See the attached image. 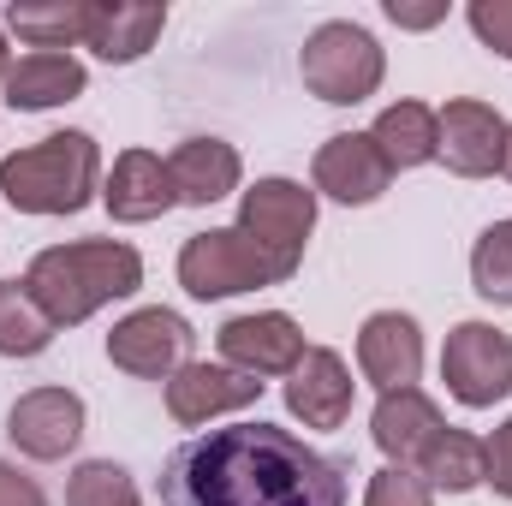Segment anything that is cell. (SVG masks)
<instances>
[{
	"label": "cell",
	"mask_w": 512,
	"mask_h": 506,
	"mask_svg": "<svg viewBox=\"0 0 512 506\" xmlns=\"http://www.w3.org/2000/svg\"><path fill=\"white\" fill-rule=\"evenodd\" d=\"M161 506H346V465L256 417L173 447Z\"/></svg>",
	"instance_id": "6da1fadb"
},
{
	"label": "cell",
	"mask_w": 512,
	"mask_h": 506,
	"mask_svg": "<svg viewBox=\"0 0 512 506\" xmlns=\"http://www.w3.org/2000/svg\"><path fill=\"white\" fill-rule=\"evenodd\" d=\"M30 298L48 310L54 328H78L114 298H131L143 286V256L126 239H78V245H48L24 268Z\"/></svg>",
	"instance_id": "7a4b0ae2"
},
{
	"label": "cell",
	"mask_w": 512,
	"mask_h": 506,
	"mask_svg": "<svg viewBox=\"0 0 512 506\" xmlns=\"http://www.w3.org/2000/svg\"><path fill=\"white\" fill-rule=\"evenodd\" d=\"M102 149L90 131H54L0 161V197L18 215H78L96 197Z\"/></svg>",
	"instance_id": "3957f363"
},
{
	"label": "cell",
	"mask_w": 512,
	"mask_h": 506,
	"mask_svg": "<svg viewBox=\"0 0 512 506\" xmlns=\"http://www.w3.org/2000/svg\"><path fill=\"white\" fill-rule=\"evenodd\" d=\"M298 72H304V90H310L316 102H328V108H358V102H370V96L382 90L387 54L364 24L334 18V24L310 30V42H304V54H298Z\"/></svg>",
	"instance_id": "277c9868"
},
{
	"label": "cell",
	"mask_w": 512,
	"mask_h": 506,
	"mask_svg": "<svg viewBox=\"0 0 512 506\" xmlns=\"http://www.w3.org/2000/svg\"><path fill=\"white\" fill-rule=\"evenodd\" d=\"M292 280V268H280L256 239H245L239 227H209L191 233L179 251V286L191 298H233V292H256V286H280Z\"/></svg>",
	"instance_id": "5b68a950"
},
{
	"label": "cell",
	"mask_w": 512,
	"mask_h": 506,
	"mask_svg": "<svg viewBox=\"0 0 512 506\" xmlns=\"http://www.w3.org/2000/svg\"><path fill=\"white\" fill-rule=\"evenodd\" d=\"M239 233L256 239L280 268L298 274L304 245L316 233V191H304L298 179H256L251 191L239 197Z\"/></svg>",
	"instance_id": "8992f818"
},
{
	"label": "cell",
	"mask_w": 512,
	"mask_h": 506,
	"mask_svg": "<svg viewBox=\"0 0 512 506\" xmlns=\"http://www.w3.org/2000/svg\"><path fill=\"white\" fill-rule=\"evenodd\" d=\"M441 381L459 405L489 411L512 393V340L495 322H459L441 346Z\"/></svg>",
	"instance_id": "52a82bcc"
},
{
	"label": "cell",
	"mask_w": 512,
	"mask_h": 506,
	"mask_svg": "<svg viewBox=\"0 0 512 506\" xmlns=\"http://www.w3.org/2000/svg\"><path fill=\"white\" fill-rule=\"evenodd\" d=\"M191 340L197 334H191V322L179 310L149 304V310H131L126 322H114L108 358H114V370H126L137 381H167L173 370L191 364Z\"/></svg>",
	"instance_id": "ba28073f"
},
{
	"label": "cell",
	"mask_w": 512,
	"mask_h": 506,
	"mask_svg": "<svg viewBox=\"0 0 512 506\" xmlns=\"http://www.w3.org/2000/svg\"><path fill=\"white\" fill-rule=\"evenodd\" d=\"M215 346H221V364L227 370H239V376H292L298 364H304V328L286 316V310H256V316H233L221 334H215Z\"/></svg>",
	"instance_id": "9c48e42d"
},
{
	"label": "cell",
	"mask_w": 512,
	"mask_h": 506,
	"mask_svg": "<svg viewBox=\"0 0 512 506\" xmlns=\"http://www.w3.org/2000/svg\"><path fill=\"white\" fill-rule=\"evenodd\" d=\"M6 435L24 459H66L78 441H84V399L72 387H30L18 393V405L6 411Z\"/></svg>",
	"instance_id": "30bf717a"
},
{
	"label": "cell",
	"mask_w": 512,
	"mask_h": 506,
	"mask_svg": "<svg viewBox=\"0 0 512 506\" xmlns=\"http://www.w3.org/2000/svg\"><path fill=\"white\" fill-rule=\"evenodd\" d=\"M435 126H441V155H435V161H447V173H459V179H489V173L507 167V120H501L489 102L459 96V102H447V108L435 114Z\"/></svg>",
	"instance_id": "8fae6325"
},
{
	"label": "cell",
	"mask_w": 512,
	"mask_h": 506,
	"mask_svg": "<svg viewBox=\"0 0 512 506\" xmlns=\"http://www.w3.org/2000/svg\"><path fill=\"white\" fill-rule=\"evenodd\" d=\"M310 179H316L322 197L358 209V203H376V197H382L387 179H393V167L382 161V149H376L370 131H340V137H328V143L316 149Z\"/></svg>",
	"instance_id": "7c38bea8"
},
{
	"label": "cell",
	"mask_w": 512,
	"mask_h": 506,
	"mask_svg": "<svg viewBox=\"0 0 512 506\" xmlns=\"http://www.w3.org/2000/svg\"><path fill=\"white\" fill-rule=\"evenodd\" d=\"M268 381L239 376L227 364H185L167 376V417L185 423V429H203L209 417H227V411H245L262 399Z\"/></svg>",
	"instance_id": "4fadbf2b"
},
{
	"label": "cell",
	"mask_w": 512,
	"mask_h": 506,
	"mask_svg": "<svg viewBox=\"0 0 512 506\" xmlns=\"http://www.w3.org/2000/svg\"><path fill=\"white\" fill-rule=\"evenodd\" d=\"M358 370L382 393L417 387V376H423V328L405 310H376L358 328Z\"/></svg>",
	"instance_id": "5bb4252c"
},
{
	"label": "cell",
	"mask_w": 512,
	"mask_h": 506,
	"mask_svg": "<svg viewBox=\"0 0 512 506\" xmlns=\"http://www.w3.org/2000/svg\"><path fill=\"white\" fill-rule=\"evenodd\" d=\"M352 370L334 346H310L304 364L286 376V411L304 423V429H340L352 417Z\"/></svg>",
	"instance_id": "9a60e30c"
},
{
	"label": "cell",
	"mask_w": 512,
	"mask_h": 506,
	"mask_svg": "<svg viewBox=\"0 0 512 506\" xmlns=\"http://www.w3.org/2000/svg\"><path fill=\"white\" fill-rule=\"evenodd\" d=\"M441 429H447V417H441V405L423 387L382 393L376 399V417H370V435H376V447L387 453V465H405V471H417V459L429 453V441Z\"/></svg>",
	"instance_id": "2e32d148"
},
{
	"label": "cell",
	"mask_w": 512,
	"mask_h": 506,
	"mask_svg": "<svg viewBox=\"0 0 512 506\" xmlns=\"http://www.w3.org/2000/svg\"><path fill=\"white\" fill-rule=\"evenodd\" d=\"M102 203H108L114 221L143 227V221H161V215L179 203V191H173V173H167V161H161L155 149H126V155L114 161L108 185H102Z\"/></svg>",
	"instance_id": "e0dca14e"
},
{
	"label": "cell",
	"mask_w": 512,
	"mask_h": 506,
	"mask_svg": "<svg viewBox=\"0 0 512 506\" xmlns=\"http://www.w3.org/2000/svg\"><path fill=\"white\" fill-rule=\"evenodd\" d=\"M161 24H167V6H155V0H143V6L137 0H90L84 48L96 60H108V66H131V60H143L155 48Z\"/></svg>",
	"instance_id": "ac0fdd59"
},
{
	"label": "cell",
	"mask_w": 512,
	"mask_h": 506,
	"mask_svg": "<svg viewBox=\"0 0 512 506\" xmlns=\"http://www.w3.org/2000/svg\"><path fill=\"white\" fill-rule=\"evenodd\" d=\"M167 173H173L179 203L209 209V203H221V197H233V191H239L245 161H239V149H233V143H221V137H185V143L167 155Z\"/></svg>",
	"instance_id": "d6986e66"
},
{
	"label": "cell",
	"mask_w": 512,
	"mask_h": 506,
	"mask_svg": "<svg viewBox=\"0 0 512 506\" xmlns=\"http://www.w3.org/2000/svg\"><path fill=\"white\" fill-rule=\"evenodd\" d=\"M84 84H90V72H84V60H72V54H24V60H12L6 78H0V90H6V102H12L18 114H42V108L78 102Z\"/></svg>",
	"instance_id": "ffe728a7"
},
{
	"label": "cell",
	"mask_w": 512,
	"mask_h": 506,
	"mask_svg": "<svg viewBox=\"0 0 512 506\" xmlns=\"http://www.w3.org/2000/svg\"><path fill=\"white\" fill-rule=\"evenodd\" d=\"M370 137H376V149H382V161L393 167V173L429 167V161L441 155L435 108H423V102H393V108H382V120L370 126Z\"/></svg>",
	"instance_id": "44dd1931"
},
{
	"label": "cell",
	"mask_w": 512,
	"mask_h": 506,
	"mask_svg": "<svg viewBox=\"0 0 512 506\" xmlns=\"http://www.w3.org/2000/svg\"><path fill=\"white\" fill-rule=\"evenodd\" d=\"M417 477H423L429 489L471 495V489L489 483V441H483V435H465V429L447 423V429L429 441V453L417 459Z\"/></svg>",
	"instance_id": "7402d4cb"
},
{
	"label": "cell",
	"mask_w": 512,
	"mask_h": 506,
	"mask_svg": "<svg viewBox=\"0 0 512 506\" xmlns=\"http://www.w3.org/2000/svg\"><path fill=\"white\" fill-rule=\"evenodd\" d=\"M6 30L18 42H30V54H66L84 42L90 30V0H54V6H36V0H12L6 6Z\"/></svg>",
	"instance_id": "603a6c76"
},
{
	"label": "cell",
	"mask_w": 512,
	"mask_h": 506,
	"mask_svg": "<svg viewBox=\"0 0 512 506\" xmlns=\"http://www.w3.org/2000/svg\"><path fill=\"white\" fill-rule=\"evenodd\" d=\"M54 346L48 310L30 298L24 280H0V358H42Z\"/></svg>",
	"instance_id": "cb8c5ba5"
},
{
	"label": "cell",
	"mask_w": 512,
	"mask_h": 506,
	"mask_svg": "<svg viewBox=\"0 0 512 506\" xmlns=\"http://www.w3.org/2000/svg\"><path fill=\"white\" fill-rule=\"evenodd\" d=\"M471 286L489 304H512V221H495L471 251Z\"/></svg>",
	"instance_id": "d4e9b609"
},
{
	"label": "cell",
	"mask_w": 512,
	"mask_h": 506,
	"mask_svg": "<svg viewBox=\"0 0 512 506\" xmlns=\"http://www.w3.org/2000/svg\"><path fill=\"white\" fill-rule=\"evenodd\" d=\"M66 506H137V483H131L126 465H114V459H90V465L72 471Z\"/></svg>",
	"instance_id": "484cf974"
},
{
	"label": "cell",
	"mask_w": 512,
	"mask_h": 506,
	"mask_svg": "<svg viewBox=\"0 0 512 506\" xmlns=\"http://www.w3.org/2000/svg\"><path fill=\"white\" fill-rule=\"evenodd\" d=\"M364 506H435V489L417 477V471H405V465H387L370 477V495Z\"/></svg>",
	"instance_id": "4316f807"
},
{
	"label": "cell",
	"mask_w": 512,
	"mask_h": 506,
	"mask_svg": "<svg viewBox=\"0 0 512 506\" xmlns=\"http://www.w3.org/2000/svg\"><path fill=\"white\" fill-rule=\"evenodd\" d=\"M465 18H471L483 48H495L501 60H512V0H471Z\"/></svg>",
	"instance_id": "83f0119b"
},
{
	"label": "cell",
	"mask_w": 512,
	"mask_h": 506,
	"mask_svg": "<svg viewBox=\"0 0 512 506\" xmlns=\"http://www.w3.org/2000/svg\"><path fill=\"white\" fill-rule=\"evenodd\" d=\"M0 506H48V495H42L36 477H24L18 465L0 459Z\"/></svg>",
	"instance_id": "f1b7e54d"
},
{
	"label": "cell",
	"mask_w": 512,
	"mask_h": 506,
	"mask_svg": "<svg viewBox=\"0 0 512 506\" xmlns=\"http://www.w3.org/2000/svg\"><path fill=\"white\" fill-rule=\"evenodd\" d=\"M387 18H393L399 30H435V24L447 18V0H429V6H417V0H387Z\"/></svg>",
	"instance_id": "f546056e"
},
{
	"label": "cell",
	"mask_w": 512,
	"mask_h": 506,
	"mask_svg": "<svg viewBox=\"0 0 512 506\" xmlns=\"http://www.w3.org/2000/svg\"><path fill=\"white\" fill-rule=\"evenodd\" d=\"M489 483H495V495L512 501V417L495 429V441H489Z\"/></svg>",
	"instance_id": "4dcf8cb0"
},
{
	"label": "cell",
	"mask_w": 512,
	"mask_h": 506,
	"mask_svg": "<svg viewBox=\"0 0 512 506\" xmlns=\"http://www.w3.org/2000/svg\"><path fill=\"white\" fill-rule=\"evenodd\" d=\"M501 173L512 179V126H507V167H501Z\"/></svg>",
	"instance_id": "1f68e13d"
},
{
	"label": "cell",
	"mask_w": 512,
	"mask_h": 506,
	"mask_svg": "<svg viewBox=\"0 0 512 506\" xmlns=\"http://www.w3.org/2000/svg\"><path fill=\"white\" fill-rule=\"evenodd\" d=\"M6 66H12V60H6V36H0V78H6Z\"/></svg>",
	"instance_id": "d6a6232c"
}]
</instances>
